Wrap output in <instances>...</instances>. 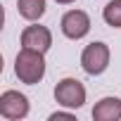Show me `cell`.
Wrapping results in <instances>:
<instances>
[{
    "label": "cell",
    "mask_w": 121,
    "mask_h": 121,
    "mask_svg": "<svg viewBox=\"0 0 121 121\" xmlns=\"http://www.w3.org/2000/svg\"><path fill=\"white\" fill-rule=\"evenodd\" d=\"M59 119L74 121V114H67V112H55V114H50V121H59Z\"/></svg>",
    "instance_id": "10"
},
{
    "label": "cell",
    "mask_w": 121,
    "mask_h": 121,
    "mask_svg": "<svg viewBox=\"0 0 121 121\" xmlns=\"http://www.w3.org/2000/svg\"><path fill=\"white\" fill-rule=\"evenodd\" d=\"M55 102L67 109H78L86 104V88L78 78H62L55 86Z\"/></svg>",
    "instance_id": "2"
},
{
    "label": "cell",
    "mask_w": 121,
    "mask_h": 121,
    "mask_svg": "<svg viewBox=\"0 0 121 121\" xmlns=\"http://www.w3.org/2000/svg\"><path fill=\"white\" fill-rule=\"evenodd\" d=\"M17 10L24 19L38 22L45 14V0H17Z\"/></svg>",
    "instance_id": "8"
},
{
    "label": "cell",
    "mask_w": 121,
    "mask_h": 121,
    "mask_svg": "<svg viewBox=\"0 0 121 121\" xmlns=\"http://www.w3.org/2000/svg\"><path fill=\"white\" fill-rule=\"evenodd\" d=\"M55 3H59V5H71L74 0H55Z\"/></svg>",
    "instance_id": "11"
},
{
    "label": "cell",
    "mask_w": 121,
    "mask_h": 121,
    "mask_svg": "<svg viewBox=\"0 0 121 121\" xmlns=\"http://www.w3.org/2000/svg\"><path fill=\"white\" fill-rule=\"evenodd\" d=\"M0 114L10 121H19L29 114V97L19 90H5L0 95Z\"/></svg>",
    "instance_id": "4"
},
{
    "label": "cell",
    "mask_w": 121,
    "mask_h": 121,
    "mask_svg": "<svg viewBox=\"0 0 121 121\" xmlns=\"http://www.w3.org/2000/svg\"><path fill=\"white\" fill-rule=\"evenodd\" d=\"M95 121H119L121 119V100L119 97H102L93 107Z\"/></svg>",
    "instance_id": "7"
},
{
    "label": "cell",
    "mask_w": 121,
    "mask_h": 121,
    "mask_svg": "<svg viewBox=\"0 0 121 121\" xmlns=\"http://www.w3.org/2000/svg\"><path fill=\"white\" fill-rule=\"evenodd\" d=\"M81 67L90 76L104 74V69L109 67V48H107V43L95 40V43L86 45V50L81 52Z\"/></svg>",
    "instance_id": "3"
},
{
    "label": "cell",
    "mask_w": 121,
    "mask_h": 121,
    "mask_svg": "<svg viewBox=\"0 0 121 121\" xmlns=\"http://www.w3.org/2000/svg\"><path fill=\"white\" fill-rule=\"evenodd\" d=\"M14 74L22 83L26 86H36L43 81L45 76V59H43V52L38 50H29V48H22L17 59H14Z\"/></svg>",
    "instance_id": "1"
},
{
    "label": "cell",
    "mask_w": 121,
    "mask_h": 121,
    "mask_svg": "<svg viewBox=\"0 0 121 121\" xmlns=\"http://www.w3.org/2000/svg\"><path fill=\"white\" fill-rule=\"evenodd\" d=\"M102 19H104L109 26L121 29V0H112V3L104 5V10H102Z\"/></svg>",
    "instance_id": "9"
},
{
    "label": "cell",
    "mask_w": 121,
    "mask_h": 121,
    "mask_svg": "<svg viewBox=\"0 0 121 121\" xmlns=\"http://www.w3.org/2000/svg\"><path fill=\"white\" fill-rule=\"evenodd\" d=\"M50 45H52V33H50L48 26L33 24V26H26V29L22 31V48L38 50V52L45 55V52L50 50Z\"/></svg>",
    "instance_id": "6"
},
{
    "label": "cell",
    "mask_w": 121,
    "mask_h": 121,
    "mask_svg": "<svg viewBox=\"0 0 121 121\" xmlns=\"http://www.w3.org/2000/svg\"><path fill=\"white\" fill-rule=\"evenodd\" d=\"M62 33L71 40H78L83 38L88 31H90V17L83 12V10H69L64 17H62Z\"/></svg>",
    "instance_id": "5"
}]
</instances>
